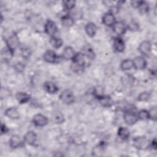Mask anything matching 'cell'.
<instances>
[{
  "mask_svg": "<svg viewBox=\"0 0 157 157\" xmlns=\"http://www.w3.org/2000/svg\"><path fill=\"white\" fill-rule=\"evenodd\" d=\"M133 146L138 150H145L150 146V142L145 136H138L132 140Z\"/></svg>",
  "mask_w": 157,
  "mask_h": 157,
  "instance_id": "cell-1",
  "label": "cell"
},
{
  "mask_svg": "<svg viewBox=\"0 0 157 157\" xmlns=\"http://www.w3.org/2000/svg\"><path fill=\"white\" fill-rule=\"evenodd\" d=\"M6 43L7 47L12 52H13L20 44V41L16 33H13L9 36H8L6 39Z\"/></svg>",
  "mask_w": 157,
  "mask_h": 157,
  "instance_id": "cell-2",
  "label": "cell"
},
{
  "mask_svg": "<svg viewBox=\"0 0 157 157\" xmlns=\"http://www.w3.org/2000/svg\"><path fill=\"white\" fill-rule=\"evenodd\" d=\"M60 100L66 104H71L75 101V96L72 91L65 90L63 91L59 95Z\"/></svg>",
  "mask_w": 157,
  "mask_h": 157,
  "instance_id": "cell-3",
  "label": "cell"
},
{
  "mask_svg": "<svg viewBox=\"0 0 157 157\" xmlns=\"http://www.w3.org/2000/svg\"><path fill=\"white\" fill-rule=\"evenodd\" d=\"M123 119L124 122L128 125L135 124L139 120L137 115L131 110H126L124 113Z\"/></svg>",
  "mask_w": 157,
  "mask_h": 157,
  "instance_id": "cell-4",
  "label": "cell"
},
{
  "mask_svg": "<svg viewBox=\"0 0 157 157\" xmlns=\"http://www.w3.org/2000/svg\"><path fill=\"white\" fill-rule=\"evenodd\" d=\"M44 29L46 34L51 37H53L57 31V26L54 21L48 20L45 24Z\"/></svg>",
  "mask_w": 157,
  "mask_h": 157,
  "instance_id": "cell-5",
  "label": "cell"
},
{
  "mask_svg": "<svg viewBox=\"0 0 157 157\" xmlns=\"http://www.w3.org/2000/svg\"><path fill=\"white\" fill-rule=\"evenodd\" d=\"M33 122L36 126L42 127L48 123V118L44 115L38 113L33 117Z\"/></svg>",
  "mask_w": 157,
  "mask_h": 157,
  "instance_id": "cell-6",
  "label": "cell"
},
{
  "mask_svg": "<svg viewBox=\"0 0 157 157\" xmlns=\"http://www.w3.org/2000/svg\"><path fill=\"white\" fill-rule=\"evenodd\" d=\"M102 21L104 25L109 27L113 26V25L116 22L113 13L110 12H107L103 15L102 18Z\"/></svg>",
  "mask_w": 157,
  "mask_h": 157,
  "instance_id": "cell-7",
  "label": "cell"
},
{
  "mask_svg": "<svg viewBox=\"0 0 157 157\" xmlns=\"http://www.w3.org/2000/svg\"><path fill=\"white\" fill-rule=\"evenodd\" d=\"M133 67L137 70H142L146 67L147 61L142 56H137L132 60Z\"/></svg>",
  "mask_w": 157,
  "mask_h": 157,
  "instance_id": "cell-8",
  "label": "cell"
},
{
  "mask_svg": "<svg viewBox=\"0 0 157 157\" xmlns=\"http://www.w3.org/2000/svg\"><path fill=\"white\" fill-rule=\"evenodd\" d=\"M138 50L141 54L144 55H147L150 53L151 50V44L149 41L144 40L139 44Z\"/></svg>",
  "mask_w": 157,
  "mask_h": 157,
  "instance_id": "cell-9",
  "label": "cell"
},
{
  "mask_svg": "<svg viewBox=\"0 0 157 157\" xmlns=\"http://www.w3.org/2000/svg\"><path fill=\"white\" fill-rule=\"evenodd\" d=\"M135 82V78L129 74H125L121 77V82L125 87H131Z\"/></svg>",
  "mask_w": 157,
  "mask_h": 157,
  "instance_id": "cell-10",
  "label": "cell"
},
{
  "mask_svg": "<svg viewBox=\"0 0 157 157\" xmlns=\"http://www.w3.org/2000/svg\"><path fill=\"white\" fill-rule=\"evenodd\" d=\"M113 31L118 36L123 35L126 30V27L121 21H116L113 25Z\"/></svg>",
  "mask_w": 157,
  "mask_h": 157,
  "instance_id": "cell-11",
  "label": "cell"
},
{
  "mask_svg": "<svg viewBox=\"0 0 157 157\" xmlns=\"http://www.w3.org/2000/svg\"><path fill=\"white\" fill-rule=\"evenodd\" d=\"M113 45L114 49L118 52H123L125 48L124 42L120 37H117L114 39Z\"/></svg>",
  "mask_w": 157,
  "mask_h": 157,
  "instance_id": "cell-12",
  "label": "cell"
},
{
  "mask_svg": "<svg viewBox=\"0 0 157 157\" xmlns=\"http://www.w3.org/2000/svg\"><path fill=\"white\" fill-rule=\"evenodd\" d=\"M37 140V135L33 131H28L24 136L25 142L30 145H33L35 144Z\"/></svg>",
  "mask_w": 157,
  "mask_h": 157,
  "instance_id": "cell-13",
  "label": "cell"
},
{
  "mask_svg": "<svg viewBox=\"0 0 157 157\" xmlns=\"http://www.w3.org/2000/svg\"><path fill=\"white\" fill-rule=\"evenodd\" d=\"M72 60L73 63H75L81 67H84L85 64V56L82 52L75 53Z\"/></svg>",
  "mask_w": 157,
  "mask_h": 157,
  "instance_id": "cell-14",
  "label": "cell"
},
{
  "mask_svg": "<svg viewBox=\"0 0 157 157\" xmlns=\"http://www.w3.org/2000/svg\"><path fill=\"white\" fill-rule=\"evenodd\" d=\"M44 60L49 63H54L57 60V55L53 50H47L44 55Z\"/></svg>",
  "mask_w": 157,
  "mask_h": 157,
  "instance_id": "cell-15",
  "label": "cell"
},
{
  "mask_svg": "<svg viewBox=\"0 0 157 157\" xmlns=\"http://www.w3.org/2000/svg\"><path fill=\"white\" fill-rule=\"evenodd\" d=\"M44 90L50 94H55L58 91V86L52 82H45L44 83Z\"/></svg>",
  "mask_w": 157,
  "mask_h": 157,
  "instance_id": "cell-16",
  "label": "cell"
},
{
  "mask_svg": "<svg viewBox=\"0 0 157 157\" xmlns=\"http://www.w3.org/2000/svg\"><path fill=\"white\" fill-rule=\"evenodd\" d=\"M6 116L11 119H18L20 117V113L15 107H9L4 112Z\"/></svg>",
  "mask_w": 157,
  "mask_h": 157,
  "instance_id": "cell-17",
  "label": "cell"
},
{
  "mask_svg": "<svg viewBox=\"0 0 157 157\" xmlns=\"http://www.w3.org/2000/svg\"><path fill=\"white\" fill-rule=\"evenodd\" d=\"M98 28L96 25L92 22H89L85 26V31L88 36L90 37H93L97 33Z\"/></svg>",
  "mask_w": 157,
  "mask_h": 157,
  "instance_id": "cell-18",
  "label": "cell"
},
{
  "mask_svg": "<svg viewBox=\"0 0 157 157\" xmlns=\"http://www.w3.org/2000/svg\"><path fill=\"white\" fill-rule=\"evenodd\" d=\"M22 144V141L20 137L18 135H13L9 140V145L12 148L20 147Z\"/></svg>",
  "mask_w": 157,
  "mask_h": 157,
  "instance_id": "cell-19",
  "label": "cell"
},
{
  "mask_svg": "<svg viewBox=\"0 0 157 157\" xmlns=\"http://www.w3.org/2000/svg\"><path fill=\"white\" fill-rule=\"evenodd\" d=\"M75 53L71 47H66L62 53V56L65 59H72Z\"/></svg>",
  "mask_w": 157,
  "mask_h": 157,
  "instance_id": "cell-20",
  "label": "cell"
},
{
  "mask_svg": "<svg viewBox=\"0 0 157 157\" xmlns=\"http://www.w3.org/2000/svg\"><path fill=\"white\" fill-rule=\"evenodd\" d=\"M30 96L25 92H18L16 94V99L20 104H25L30 100Z\"/></svg>",
  "mask_w": 157,
  "mask_h": 157,
  "instance_id": "cell-21",
  "label": "cell"
},
{
  "mask_svg": "<svg viewBox=\"0 0 157 157\" xmlns=\"http://www.w3.org/2000/svg\"><path fill=\"white\" fill-rule=\"evenodd\" d=\"M117 134L118 137L122 140H127L129 137L130 132L127 128L124 126H121L118 129Z\"/></svg>",
  "mask_w": 157,
  "mask_h": 157,
  "instance_id": "cell-22",
  "label": "cell"
},
{
  "mask_svg": "<svg viewBox=\"0 0 157 157\" xmlns=\"http://www.w3.org/2000/svg\"><path fill=\"white\" fill-rule=\"evenodd\" d=\"M101 105L104 107H109L113 105V100L109 96H104L98 99Z\"/></svg>",
  "mask_w": 157,
  "mask_h": 157,
  "instance_id": "cell-23",
  "label": "cell"
},
{
  "mask_svg": "<svg viewBox=\"0 0 157 157\" xmlns=\"http://www.w3.org/2000/svg\"><path fill=\"white\" fill-rule=\"evenodd\" d=\"M84 56H86L90 59H93L95 57V53L93 51V49L90 45H86L83 47V52H82Z\"/></svg>",
  "mask_w": 157,
  "mask_h": 157,
  "instance_id": "cell-24",
  "label": "cell"
},
{
  "mask_svg": "<svg viewBox=\"0 0 157 157\" xmlns=\"http://www.w3.org/2000/svg\"><path fill=\"white\" fill-rule=\"evenodd\" d=\"M52 119L53 122L55 123H62L64 121V117L63 113L59 110L54 112L52 116Z\"/></svg>",
  "mask_w": 157,
  "mask_h": 157,
  "instance_id": "cell-25",
  "label": "cell"
},
{
  "mask_svg": "<svg viewBox=\"0 0 157 157\" xmlns=\"http://www.w3.org/2000/svg\"><path fill=\"white\" fill-rule=\"evenodd\" d=\"M62 25L65 27H71L74 23V18L69 15H64L61 18Z\"/></svg>",
  "mask_w": 157,
  "mask_h": 157,
  "instance_id": "cell-26",
  "label": "cell"
},
{
  "mask_svg": "<svg viewBox=\"0 0 157 157\" xmlns=\"http://www.w3.org/2000/svg\"><path fill=\"white\" fill-rule=\"evenodd\" d=\"M50 44L53 48H58L62 46L63 40L59 37L53 36V37H51L50 39Z\"/></svg>",
  "mask_w": 157,
  "mask_h": 157,
  "instance_id": "cell-27",
  "label": "cell"
},
{
  "mask_svg": "<svg viewBox=\"0 0 157 157\" xmlns=\"http://www.w3.org/2000/svg\"><path fill=\"white\" fill-rule=\"evenodd\" d=\"M133 67L132 60L129 59H126L121 61L120 67L123 71H128L131 69Z\"/></svg>",
  "mask_w": 157,
  "mask_h": 157,
  "instance_id": "cell-28",
  "label": "cell"
},
{
  "mask_svg": "<svg viewBox=\"0 0 157 157\" xmlns=\"http://www.w3.org/2000/svg\"><path fill=\"white\" fill-rule=\"evenodd\" d=\"M104 88L101 86H97L93 88V93L97 99H100L104 96Z\"/></svg>",
  "mask_w": 157,
  "mask_h": 157,
  "instance_id": "cell-29",
  "label": "cell"
},
{
  "mask_svg": "<svg viewBox=\"0 0 157 157\" xmlns=\"http://www.w3.org/2000/svg\"><path fill=\"white\" fill-rule=\"evenodd\" d=\"M137 117L138 118L142 120H147L149 119V114H148V111L145 109L140 110L138 113H137Z\"/></svg>",
  "mask_w": 157,
  "mask_h": 157,
  "instance_id": "cell-30",
  "label": "cell"
},
{
  "mask_svg": "<svg viewBox=\"0 0 157 157\" xmlns=\"http://www.w3.org/2000/svg\"><path fill=\"white\" fill-rule=\"evenodd\" d=\"M64 8L67 10H72L74 8L75 5V1H64L63 2Z\"/></svg>",
  "mask_w": 157,
  "mask_h": 157,
  "instance_id": "cell-31",
  "label": "cell"
},
{
  "mask_svg": "<svg viewBox=\"0 0 157 157\" xmlns=\"http://www.w3.org/2000/svg\"><path fill=\"white\" fill-rule=\"evenodd\" d=\"M150 98V94L148 92L144 91L139 94L137 97V100L139 101H147Z\"/></svg>",
  "mask_w": 157,
  "mask_h": 157,
  "instance_id": "cell-32",
  "label": "cell"
},
{
  "mask_svg": "<svg viewBox=\"0 0 157 157\" xmlns=\"http://www.w3.org/2000/svg\"><path fill=\"white\" fill-rule=\"evenodd\" d=\"M10 95V91L6 88L2 87L0 91V98L1 99H5Z\"/></svg>",
  "mask_w": 157,
  "mask_h": 157,
  "instance_id": "cell-33",
  "label": "cell"
},
{
  "mask_svg": "<svg viewBox=\"0 0 157 157\" xmlns=\"http://www.w3.org/2000/svg\"><path fill=\"white\" fill-rule=\"evenodd\" d=\"M139 12L141 13H147L148 11V4L144 2V1H142V4H140V6L139 7Z\"/></svg>",
  "mask_w": 157,
  "mask_h": 157,
  "instance_id": "cell-34",
  "label": "cell"
},
{
  "mask_svg": "<svg viewBox=\"0 0 157 157\" xmlns=\"http://www.w3.org/2000/svg\"><path fill=\"white\" fill-rule=\"evenodd\" d=\"M156 107H151L150 110H148V114H149V118L153 120H156Z\"/></svg>",
  "mask_w": 157,
  "mask_h": 157,
  "instance_id": "cell-35",
  "label": "cell"
},
{
  "mask_svg": "<svg viewBox=\"0 0 157 157\" xmlns=\"http://www.w3.org/2000/svg\"><path fill=\"white\" fill-rule=\"evenodd\" d=\"M83 68L84 67H81V66H80L75 63H73L71 65V69L74 72H80V71H82L83 70Z\"/></svg>",
  "mask_w": 157,
  "mask_h": 157,
  "instance_id": "cell-36",
  "label": "cell"
},
{
  "mask_svg": "<svg viewBox=\"0 0 157 157\" xmlns=\"http://www.w3.org/2000/svg\"><path fill=\"white\" fill-rule=\"evenodd\" d=\"M103 150H104V149H103L102 145H99L97 147H95L94 148L93 152H94V153H97L96 155V156H99L100 155L99 153L103 152Z\"/></svg>",
  "mask_w": 157,
  "mask_h": 157,
  "instance_id": "cell-37",
  "label": "cell"
},
{
  "mask_svg": "<svg viewBox=\"0 0 157 157\" xmlns=\"http://www.w3.org/2000/svg\"><path fill=\"white\" fill-rule=\"evenodd\" d=\"M142 1H132L131 2V6L134 7V8H139V7L140 6V4H142Z\"/></svg>",
  "mask_w": 157,
  "mask_h": 157,
  "instance_id": "cell-38",
  "label": "cell"
},
{
  "mask_svg": "<svg viewBox=\"0 0 157 157\" xmlns=\"http://www.w3.org/2000/svg\"><path fill=\"white\" fill-rule=\"evenodd\" d=\"M128 28L131 31L137 30L138 29V25L136 23L132 22L128 25Z\"/></svg>",
  "mask_w": 157,
  "mask_h": 157,
  "instance_id": "cell-39",
  "label": "cell"
},
{
  "mask_svg": "<svg viewBox=\"0 0 157 157\" xmlns=\"http://www.w3.org/2000/svg\"><path fill=\"white\" fill-rule=\"evenodd\" d=\"M15 69L16 70H17L18 72H21V71H22L23 69H24V67H25V66H24V65L22 64V63H18L16 65H15Z\"/></svg>",
  "mask_w": 157,
  "mask_h": 157,
  "instance_id": "cell-40",
  "label": "cell"
},
{
  "mask_svg": "<svg viewBox=\"0 0 157 157\" xmlns=\"http://www.w3.org/2000/svg\"><path fill=\"white\" fill-rule=\"evenodd\" d=\"M9 131L8 128H7V126L4 124H1V134H6L7 131Z\"/></svg>",
  "mask_w": 157,
  "mask_h": 157,
  "instance_id": "cell-41",
  "label": "cell"
},
{
  "mask_svg": "<svg viewBox=\"0 0 157 157\" xmlns=\"http://www.w3.org/2000/svg\"><path fill=\"white\" fill-rule=\"evenodd\" d=\"M150 145L151 147L152 148H153V149H155V150L156 149V146H157V145H156V140L155 138L153 139L152 140V141L150 143Z\"/></svg>",
  "mask_w": 157,
  "mask_h": 157,
  "instance_id": "cell-42",
  "label": "cell"
}]
</instances>
